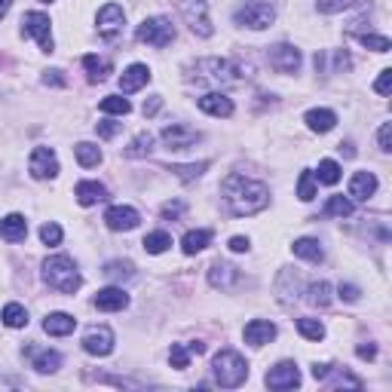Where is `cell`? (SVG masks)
I'll use <instances>...</instances> for the list:
<instances>
[{"label":"cell","instance_id":"cell-1","mask_svg":"<svg viewBox=\"0 0 392 392\" xmlns=\"http://www.w3.org/2000/svg\"><path fill=\"white\" fill-rule=\"evenodd\" d=\"M221 194H224V203L230 209V215H258L261 209L270 205V190L267 184L254 181V178H245L239 172L227 175L224 184H221Z\"/></svg>","mask_w":392,"mask_h":392},{"label":"cell","instance_id":"cell-2","mask_svg":"<svg viewBox=\"0 0 392 392\" xmlns=\"http://www.w3.org/2000/svg\"><path fill=\"white\" fill-rule=\"evenodd\" d=\"M44 279L49 288H55L59 295H74L83 285V276L77 270V263L68 258V254H55L44 263Z\"/></svg>","mask_w":392,"mask_h":392},{"label":"cell","instance_id":"cell-3","mask_svg":"<svg viewBox=\"0 0 392 392\" xmlns=\"http://www.w3.org/2000/svg\"><path fill=\"white\" fill-rule=\"evenodd\" d=\"M212 374H215V383L224 389H236L245 383L248 377V362L242 359L236 349H221V353L212 359Z\"/></svg>","mask_w":392,"mask_h":392},{"label":"cell","instance_id":"cell-4","mask_svg":"<svg viewBox=\"0 0 392 392\" xmlns=\"http://www.w3.org/2000/svg\"><path fill=\"white\" fill-rule=\"evenodd\" d=\"M242 74H245V68L233 65V62H227V59H203L190 68V80L215 83V86H221V83H236V80H242Z\"/></svg>","mask_w":392,"mask_h":392},{"label":"cell","instance_id":"cell-5","mask_svg":"<svg viewBox=\"0 0 392 392\" xmlns=\"http://www.w3.org/2000/svg\"><path fill=\"white\" fill-rule=\"evenodd\" d=\"M273 19H276V10L270 0H245L236 10V25H245V28H252V31L270 28Z\"/></svg>","mask_w":392,"mask_h":392},{"label":"cell","instance_id":"cell-6","mask_svg":"<svg viewBox=\"0 0 392 392\" xmlns=\"http://www.w3.org/2000/svg\"><path fill=\"white\" fill-rule=\"evenodd\" d=\"M138 40L141 44H147V46H156V49H162V46H169L175 40V25L169 22L166 16H153V19H144L138 28Z\"/></svg>","mask_w":392,"mask_h":392},{"label":"cell","instance_id":"cell-7","mask_svg":"<svg viewBox=\"0 0 392 392\" xmlns=\"http://www.w3.org/2000/svg\"><path fill=\"white\" fill-rule=\"evenodd\" d=\"M178 6H181L184 22L190 25V31H194L196 37H212V34H215L212 19H209V3H205V0H181Z\"/></svg>","mask_w":392,"mask_h":392},{"label":"cell","instance_id":"cell-8","mask_svg":"<svg viewBox=\"0 0 392 392\" xmlns=\"http://www.w3.org/2000/svg\"><path fill=\"white\" fill-rule=\"evenodd\" d=\"M22 31L28 34V37H37V44H40V49H44V53H53V49H55L46 12H28V16L22 19Z\"/></svg>","mask_w":392,"mask_h":392},{"label":"cell","instance_id":"cell-9","mask_svg":"<svg viewBox=\"0 0 392 392\" xmlns=\"http://www.w3.org/2000/svg\"><path fill=\"white\" fill-rule=\"evenodd\" d=\"M270 59V68L279 71V74H297L301 71V49L288 46V44H279L267 53Z\"/></svg>","mask_w":392,"mask_h":392},{"label":"cell","instance_id":"cell-10","mask_svg":"<svg viewBox=\"0 0 392 392\" xmlns=\"http://www.w3.org/2000/svg\"><path fill=\"white\" fill-rule=\"evenodd\" d=\"M199 141V132L190 129V126L184 123H172L162 129V144L169 147V151H187V147H194Z\"/></svg>","mask_w":392,"mask_h":392},{"label":"cell","instance_id":"cell-11","mask_svg":"<svg viewBox=\"0 0 392 392\" xmlns=\"http://www.w3.org/2000/svg\"><path fill=\"white\" fill-rule=\"evenodd\" d=\"M123 22H126L123 6H117V3L102 6V12H98V34H102L104 40H113L123 31Z\"/></svg>","mask_w":392,"mask_h":392},{"label":"cell","instance_id":"cell-12","mask_svg":"<svg viewBox=\"0 0 392 392\" xmlns=\"http://www.w3.org/2000/svg\"><path fill=\"white\" fill-rule=\"evenodd\" d=\"M104 224L117 233H129L141 224V215L135 209H129V205H113V209L104 212Z\"/></svg>","mask_w":392,"mask_h":392},{"label":"cell","instance_id":"cell-13","mask_svg":"<svg viewBox=\"0 0 392 392\" xmlns=\"http://www.w3.org/2000/svg\"><path fill=\"white\" fill-rule=\"evenodd\" d=\"M267 386L270 389H295V386H301V371H297L295 362H279V365L267 374Z\"/></svg>","mask_w":392,"mask_h":392},{"label":"cell","instance_id":"cell-14","mask_svg":"<svg viewBox=\"0 0 392 392\" xmlns=\"http://www.w3.org/2000/svg\"><path fill=\"white\" fill-rule=\"evenodd\" d=\"M83 349L89 355H111L113 353V331L111 328H89L83 337Z\"/></svg>","mask_w":392,"mask_h":392},{"label":"cell","instance_id":"cell-15","mask_svg":"<svg viewBox=\"0 0 392 392\" xmlns=\"http://www.w3.org/2000/svg\"><path fill=\"white\" fill-rule=\"evenodd\" d=\"M31 175L40 178V181L59 175V160H55L53 147H37V151L31 153Z\"/></svg>","mask_w":392,"mask_h":392},{"label":"cell","instance_id":"cell-16","mask_svg":"<svg viewBox=\"0 0 392 392\" xmlns=\"http://www.w3.org/2000/svg\"><path fill=\"white\" fill-rule=\"evenodd\" d=\"M95 306L104 312H117V310H126L129 306V295H126L123 288H117V285H111V288H102L95 295Z\"/></svg>","mask_w":392,"mask_h":392},{"label":"cell","instance_id":"cell-17","mask_svg":"<svg viewBox=\"0 0 392 392\" xmlns=\"http://www.w3.org/2000/svg\"><path fill=\"white\" fill-rule=\"evenodd\" d=\"M377 194V175L374 172H355L353 181H349V196L359 199V203H365Z\"/></svg>","mask_w":392,"mask_h":392},{"label":"cell","instance_id":"cell-18","mask_svg":"<svg viewBox=\"0 0 392 392\" xmlns=\"http://www.w3.org/2000/svg\"><path fill=\"white\" fill-rule=\"evenodd\" d=\"M147 83H151V68L147 65H132L120 77V89L123 92H138L141 86H147Z\"/></svg>","mask_w":392,"mask_h":392},{"label":"cell","instance_id":"cell-19","mask_svg":"<svg viewBox=\"0 0 392 392\" xmlns=\"http://www.w3.org/2000/svg\"><path fill=\"white\" fill-rule=\"evenodd\" d=\"M209 282L212 288H233V285L239 282V270L233 267V263H212L209 270Z\"/></svg>","mask_w":392,"mask_h":392},{"label":"cell","instance_id":"cell-20","mask_svg":"<svg viewBox=\"0 0 392 392\" xmlns=\"http://www.w3.org/2000/svg\"><path fill=\"white\" fill-rule=\"evenodd\" d=\"M276 337V325L273 322H263V319H254V322L245 325V344L252 346H263Z\"/></svg>","mask_w":392,"mask_h":392},{"label":"cell","instance_id":"cell-21","mask_svg":"<svg viewBox=\"0 0 392 392\" xmlns=\"http://www.w3.org/2000/svg\"><path fill=\"white\" fill-rule=\"evenodd\" d=\"M74 196L80 205H95V203H104V199H108V187L98 184V181H80L74 190Z\"/></svg>","mask_w":392,"mask_h":392},{"label":"cell","instance_id":"cell-22","mask_svg":"<svg viewBox=\"0 0 392 392\" xmlns=\"http://www.w3.org/2000/svg\"><path fill=\"white\" fill-rule=\"evenodd\" d=\"M199 111L212 113V117H230V113H233V102L227 95H221V92H209V95L199 98Z\"/></svg>","mask_w":392,"mask_h":392},{"label":"cell","instance_id":"cell-23","mask_svg":"<svg viewBox=\"0 0 392 392\" xmlns=\"http://www.w3.org/2000/svg\"><path fill=\"white\" fill-rule=\"evenodd\" d=\"M0 236L6 242H22L28 236V221L22 215H6L0 221Z\"/></svg>","mask_w":392,"mask_h":392},{"label":"cell","instance_id":"cell-24","mask_svg":"<svg viewBox=\"0 0 392 392\" xmlns=\"http://www.w3.org/2000/svg\"><path fill=\"white\" fill-rule=\"evenodd\" d=\"M77 328V319L68 316V312H49L46 322H44V331L53 334V337H65Z\"/></svg>","mask_w":392,"mask_h":392},{"label":"cell","instance_id":"cell-25","mask_svg":"<svg viewBox=\"0 0 392 392\" xmlns=\"http://www.w3.org/2000/svg\"><path fill=\"white\" fill-rule=\"evenodd\" d=\"M306 126L312 132H331L334 123H337V113L334 111H325V108H316V111H306Z\"/></svg>","mask_w":392,"mask_h":392},{"label":"cell","instance_id":"cell-26","mask_svg":"<svg viewBox=\"0 0 392 392\" xmlns=\"http://www.w3.org/2000/svg\"><path fill=\"white\" fill-rule=\"evenodd\" d=\"M295 254L297 258H304V261H312V263H319L325 258V252H322V245H319V239H310V236H304V239H297L295 245Z\"/></svg>","mask_w":392,"mask_h":392},{"label":"cell","instance_id":"cell-27","mask_svg":"<svg viewBox=\"0 0 392 392\" xmlns=\"http://www.w3.org/2000/svg\"><path fill=\"white\" fill-rule=\"evenodd\" d=\"M102 273L108 276L111 282H126L135 276V263L132 261H111V263H104Z\"/></svg>","mask_w":392,"mask_h":392},{"label":"cell","instance_id":"cell-28","mask_svg":"<svg viewBox=\"0 0 392 392\" xmlns=\"http://www.w3.org/2000/svg\"><path fill=\"white\" fill-rule=\"evenodd\" d=\"M74 156H77V162H80L83 169H92V166L102 162V151H98L92 141H80V144L74 147Z\"/></svg>","mask_w":392,"mask_h":392},{"label":"cell","instance_id":"cell-29","mask_svg":"<svg viewBox=\"0 0 392 392\" xmlns=\"http://www.w3.org/2000/svg\"><path fill=\"white\" fill-rule=\"evenodd\" d=\"M209 242H212V230H190L187 236L181 239V248H184V254H196V252H203Z\"/></svg>","mask_w":392,"mask_h":392},{"label":"cell","instance_id":"cell-30","mask_svg":"<svg viewBox=\"0 0 392 392\" xmlns=\"http://www.w3.org/2000/svg\"><path fill=\"white\" fill-rule=\"evenodd\" d=\"M151 147H153V135L151 132H141V135H135L132 144L126 147V156H129V160H141V156L151 153Z\"/></svg>","mask_w":392,"mask_h":392},{"label":"cell","instance_id":"cell-31","mask_svg":"<svg viewBox=\"0 0 392 392\" xmlns=\"http://www.w3.org/2000/svg\"><path fill=\"white\" fill-rule=\"evenodd\" d=\"M34 368H37L40 374H53V371L62 368V355L53 353V349H44V353L34 355Z\"/></svg>","mask_w":392,"mask_h":392},{"label":"cell","instance_id":"cell-32","mask_svg":"<svg viewBox=\"0 0 392 392\" xmlns=\"http://www.w3.org/2000/svg\"><path fill=\"white\" fill-rule=\"evenodd\" d=\"M141 245H144V252H151V254H162L169 245H172V236H169L166 230H156V233H147Z\"/></svg>","mask_w":392,"mask_h":392},{"label":"cell","instance_id":"cell-33","mask_svg":"<svg viewBox=\"0 0 392 392\" xmlns=\"http://www.w3.org/2000/svg\"><path fill=\"white\" fill-rule=\"evenodd\" d=\"M83 68L89 71V80L92 83H102L104 77L111 74V65L104 59H98V55H86V59H83Z\"/></svg>","mask_w":392,"mask_h":392},{"label":"cell","instance_id":"cell-34","mask_svg":"<svg viewBox=\"0 0 392 392\" xmlns=\"http://www.w3.org/2000/svg\"><path fill=\"white\" fill-rule=\"evenodd\" d=\"M3 325L6 328H25L28 325V312L22 304H6L3 306Z\"/></svg>","mask_w":392,"mask_h":392},{"label":"cell","instance_id":"cell-35","mask_svg":"<svg viewBox=\"0 0 392 392\" xmlns=\"http://www.w3.org/2000/svg\"><path fill=\"white\" fill-rule=\"evenodd\" d=\"M325 215H334V218H349L353 215V199L346 196H331L325 205Z\"/></svg>","mask_w":392,"mask_h":392},{"label":"cell","instance_id":"cell-36","mask_svg":"<svg viewBox=\"0 0 392 392\" xmlns=\"http://www.w3.org/2000/svg\"><path fill=\"white\" fill-rule=\"evenodd\" d=\"M306 301H310L312 306H328L331 304V285L328 282H316V285H310V291H306Z\"/></svg>","mask_w":392,"mask_h":392},{"label":"cell","instance_id":"cell-37","mask_svg":"<svg viewBox=\"0 0 392 392\" xmlns=\"http://www.w3.org/2000/svg\"><path fill=\"white\" fill-rule=\"evenodd\" d=\"M297 331H301L306 340H322L325 337V328L319 319H297Z\"/></svg>","mask_w":392,"mask_h":392},{"label":"cell","instance_id":"cell-38","mask_svg":"<svg viewBox=\"0 0 392 392\" xmlns=\"http://www.w3.org/2000/svg\"><path fill=\"white\" fill-rule=\"evenodd\" d=\"M102 111L104 113H117V117H126V113L132 111V104L126 102L123 95H108V98H102Z\"/></svg>","mask_w":392,"mask_h":392},{"label":"cell","instance_id":"cell-39","mask_svg":"<svg viewBox=\"0 0 392 392\" xmlns=\"http://www.w3.org/2000/svg\"><path fill=\"white\" fill-rule=\"evenodd\" d=\"M297 196H301L304 203H310V199L316 196V181H312V172H310V169H304L301 178H297Z\"/></svg>","mask_w":392,"mask_h":392},{"label":"cell","instance_id":"cell-40","mask_svg":"<svg viewBox=\"0 0 392 392\" xmlns=\"http://www.w3.org/2000/svg\"><path fill=\"white\" fill-rule=\"evenodd\" d=\"M365 0H319V12L331 16V12H340V10H353V6H362Z\"/></svg>","mask_w":392,"mask_h":392},{"label":"cell","instance_id":"cell-41","mask_svg":"<svg viewBox=\"0 0 392 392\" xmlns=\"http://www.w3.org/2000/svg\"><path fill=\"white\" fill-rule=\"evenodd\" d=\"M319 181L322 184H337L340 181V166L334 160H322L319 162Z\"/></svg>","mask_w":392,"mask_h":392},{"label":"cell","instance_id":"cell-42","mask_svg":"<svg viewBox=\"0 0 392 392\" xmlns=\"http://www.w3.org/2000/svg\"><path fill=\"white\" fill-rule=\"evenodd\" d=\"M169 362H172V368L184 371V368L190 365V349L184 346V344H172V353H169Z\"/></svg>","mask_w":392,"mask_h":392},{"label":"cell","instance_id":"cell-43","mask_svg":"<svg viewBox=\"0 0 392 392\" xmlns=\"http://www.w3.org/2000/svg\"><path fill=\"white\" fill-rule=\"evenodd\" d=\"M359 40H362V46H368V49H374V53H389V37H380V34H359Z\"/></svg>","mask_w":392,"mask_h":392},{"label":"cell","instance_id":"cell-44","mask_svg":"<svg viewBox=\"0 0 392 392\" xmlns=\"http://www.w3.org/2000/svg\"><path fill=\"white\" fill-rule=\"evenodd\" d=\"M209 169V162H199V166H172V172L181 178V181H194V178H199Z\"/></svg>","mask_w":392,"mask_h":392},{"label":"cell","instance_id":"cell-45","mask_svg":"<svg viewBox=\"0 0 392 392\" xmlns=\"http://www.w3.org/2000/svg\"><path fill=\"white\" fill-rule=\"evenodd\" d=\"M40 239H44L46 245H59V242H62V227L49 221V224L40 227Z\"/></svg>","mask_w":392,"mask_h":392},{"label":"cell","instance_id":"cell-46","mask_svg":"<svg viewBox=\"0 0 392 392\" xmlns=\"http://www.w3.org/2000/svg\"><path fill=\"white\" fill-rule=\"evenodd\" d=\"M120 129H123V123H113V120H102V123H98V135H102V138H113Z\"/></svg>","mask_w":392,"mask_h":392},{"label":"cell","instance_id":"cell-47","mask_svg":"<svg viewBox=\"0 0 392 392\" xmlns=\"http://www.w3.org/2000/svg\"><path fill=\"white\" fill-rule=\"evenodd\" d=\"M377 141H380V151H392V123H383L380 126V135H377Z\"/></svg>","mask_w":392,"mask_h":392},{"label":"cell","instance_id":"cell-48","mask_svg":"<svg viewBox=\"0 0 392 392\" xmlns=\"http://www.w3.org/2000/svg\"><path fill=\"white\" fill-rule=\"evenodd\" d=\"M374 89L380 92V95H389V89H392V71H380V80L374 83Z\"/></svg>","mask_w":392,"mask_h":392},{"label":"cell","instance_id":"cell-49","mask_svg":"<svg viewBox=\"0 0 392 392\" xmlns=\"http://www.w3.org/2000/svg\"><path fill=\"white\" fill-rule=\"evenodd\" d=\"M184 215V203H166L162 205V218H181Z\"/></svg>","mask_w":392,"mask_h":392},{"label":"cell","instance_id":"cell-50","mask_svg":"<svg viewBox=\"0 0 392 392\" xmlns=\"http://www.w3.org/2000/svg\"><path fill=\"white\" fill-rule=\"evenodd\" d=\"M44 83H46V86H65V77H62V71H46V74H44Z\"/></svg>","mask_w":392,"mask_h":392},{"label":"cell","instance_id":"cell-51","mask_svg":"<svg viewBox=\"0 0 392 392\" xmlns=\"http://www.w3.org/2000/svg\"><path fill=\"white\" fill-rule=\"evenodd\" d=\"M359 295H362V291L355 288V285H340V297H344V301L355 304V301H359Z\"/></svg>","mask_w":392,"mask_h":392},{"label":"cell","instance_id":"cell-52","mask_svg":"<svg viewBox=\"0 0 392 392\" xmlns=\"http://www.w3.org/2000/svg\"><path fill=\"white\" fill-rule=\"evenodd\" d=\"M162 108V98L160 95H151V102H144V117H153V113H160Z\"/></svg>","mask_w":392,"mask_h":392},{"label":"cell","instance_id":"cell-53","mask_svg":"<svg viewBox=\"0 0 392 392\" xmlns=\"http://www.w3.org/2000/svg\"><path fill=\"white\" fill-rule=\"evenodd\" d=\"M230 252H248V239L245 236H233L230 239Z\"/></svg>","mask_w":392,"mask_h":392},{"label":"cell","instance_id":"cell-54","mask_svg":"<svg viewBox=\"0 0 392 392\" xmlns=\"http://www.w3.org/2000/svg\"><path fill=\"white\" fill-rule=\"evenodd\" d=\"M355 353H359V359H374V355H377V346L368 344V346H359Z\"/></svg>","mask_w":392,"mask_h":392},{"label":"cell","instance_id":"cell-55","mask_svg":"<svg viewBox=\"0 0 392 392\" xmlns=\"http://www.w3.org/2000/svg\"><path fill=\"white\" fill-rule=\"evenodd\" d=\"M187 349H190L194 355H203V353H205V344H199V340H194V344H190Z\"/></svg>","mask_w":392,"mask_h":392},{"label":"cell","instance_id":"cell-56","mask_svg":"<svg viewBox=\"0 0 392 392\" xmlns=\"http://www.w3.org/2000/svg\"><path fill=\"white\" fill-rule=\"evenodd\" d=\"M10 6H12V0H0V19L10 12Z\"/></svg>","mask_w":392,"mask_h":392},{"label":"cell","instance_id":"cell-57","mask_svg":"<svg viewBox=\"0 0 392 392\" xmlns=\"http://www.w3.org/2000/svg\"><path fill=\"white\" fill-rule=\"evenodd\" d=\"M44 3H49V0H44Z\"/></svg>","mask_w":392,"mask_h":392}]
</instances>
